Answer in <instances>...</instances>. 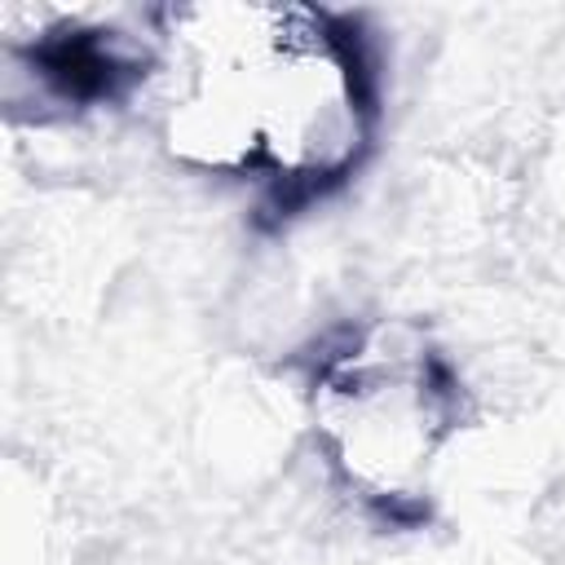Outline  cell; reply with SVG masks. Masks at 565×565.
<instances>
[{"mask_svg": "<svg viewBox=\"0 0 565 565\" xmlns=\"http://www.w3.org/2000/svg\"><path fill=\"white\" fill-rule=\"evenodd\" d=\"M309 411L335 481L397 512L424 499L459 428V388L419 331L380 322L318 362Z\"/></svg>", "mask_w": 565, "mask_h": 565, "instance_id": "obj_1", "label": "cell"}, {"mask_svg": "<svg viewBox=\"0 0 565 565\" xmlns=\"http://www.w3.org/2000/svg\"><path fill=\"white\" fill-rule=\"evenodd\" d=\"M371 124L375 102L358 35L318 9L278 4L256 57V177L291 194H318L362 163Z\"/></svg>", "mask_w": 565, "mask_h": 565, "instance_id": "obj_2", "label": "cell"}]
</instances>
